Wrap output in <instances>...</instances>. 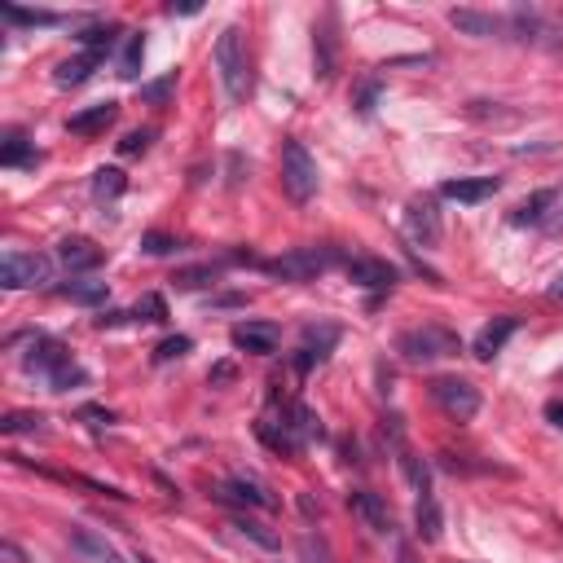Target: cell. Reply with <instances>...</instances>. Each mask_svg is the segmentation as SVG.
<instances>
[{"label":"cell","instance_id":"cell-15","mask_svg":"<svg viewBox=\"0 0 563 563\" xmlns=\"http://www.w3.org/2000/svg\"><path fill=\"white\" fill-rule=\"evenodd\" d=\"M66 542H71V550H75V559H80V563H124V555H119V550L110 546L102 533H93V528H71V533H66Z\"/></svg>","mask_w":563,"mask_h":563},{"label":"cell","instance_id":"cell-35","mask_svg":"<svg viewBox=\"0 0 563 563\" xmlns=\"http://www.w3.org/2000/svg\"><path fill=\"white\" fill-rule=\"evenodd\" d=\"M0 432H5V436L44 432V418H40V414H5V418H0Z\"/></svg>","mask_w":563,"mask_h":563},{"label":"cell","instance_id":"cell-45","mask_svg":"<svg viewBox=\"0 0 563 563\" xmlns=\"http://www.w3.org/2000/svg\"><path fill=\"white\" fill-rule=\"evenodd\" d=\"M234 379V366H229V361H220V366L212 370V383H229Z\"/></svg>","mask_w":563,"mask_h":563},{"label":"cell","instance_id":"cell-25","mask_svg":"<svg viewBox=\"0 0 563 563\" xmlns=\"http://www.w3.org/2000/svg\"><path fill=\"white\" fill-rule=\"evenodd\" d=\"M550 207H555V190H537L533 198H524L520 207H515V216H511V225H546V216H550Z\"/></svg>","mask_w":563,"mask_h":563},{"label":"cell","instance_id":"cell-2","mask_svg":"<svg viewBox=\"0 0 563 563\" xmlns=\"http://www.w3.org/2000/svg\"><path fill=\"white\" fill-rule=\"evenodd\" d=\"M216 58V71H220V84H225V97L229 102H247L251 97V58H247V40H242V27H225L212 49Z\"/></svg>","mask_w":563,"mask_h":563},{"label":"cell","instance_id":"cell-14","mask_svg":"<svg viewBox=\"0 0 563 563\" xmlns=\"http://www.w3.org/2000/svg\"><path fill=\"white\" fill-rule=\"evenodd\" d=\"M335 344H339V326H308L304 344H300V352H295V370L308 374L313 366H322Z\"/></svg>","mask_w":563,"mask_h":563},{"label":"cell","instance_id":"cell-34","mask_svg":"<svg viewBox=\"0 0 563 563\" xmlns=\"http://www.w3.org/2000/svg\"><path fill=\"white\" fill-rule=\"evenodd\" d=\"M401 471H405V480L414 484V493H432V471L423 467V458L401 454Z\"/></svg>","mask_w":563,"mask_h":563},{"label":"cell","instance_id":"cell-43","mask_svg":"<svg viewBox=\"0 0 563 563\" xmlns=\"http://www.w3.org/2000/svg\"><path fill=\"white\" fill-rule=\"evenodd\" d=\"M374 97H379V84H366V88H361V97H357V110H361V115H370V110H374Z\"/></svg>","mask_w":563,"mask_h":563},{"label":"cell","instance_id":"cell-11","mask_svg":"<svg viewBox=\"0 0 563 563\" xmlns=\"http://www.w3.org/2000/svg\"><path fill=\"white\" fill-rule=\"evenodd\" d=\"M502 190V176H454V181L440 185V198L449 203H462V207H476L484 198H493Z\"/></svg>","mask_w":563,"mask_h":563},{"label":"cell","instance_id":"cell-9","mask_svg":"<svg viewBox=\"0 0 563 563\" xmlns=\"http://www.w3.org/2000/svg\"><path fill=\"white\" fill-rule=\"evenodd\" d=\"M405 234H410L418 247H436L440 242V212L432 198H410V207H405Z\"/></svg>","mask_w":563,"mask_h":563},{"label":"cell","instance_id":"cell-37","mask_svg":"<svg viewBox=\"0 0 563 563\" xmlns=\"http://www.w3.org/2000/svg\"><path fill=\"white\" fill-rule=\"evenodd\" d=\"M300 563H335V559H330V550H326L322 537L304 533V537H300Z\"/></svg>","mask_w":563,"mask_h":563},{"label":"cell","instance_id":"cell-10","mask_svg":"<svg viewBox=\"0 0 563 563\" xmlns=\"http://www.w3.org/2000/svg\"><path fill=\"white\" fill-rule=\"evenodd\" d=\"M216 498H220V502H234V506H247V511H278V498H273L264 484L247 480V476L225 480V484L216 489Z\"/></svg>","mask_w":563,"mask_h":563},{"label":"cell","instance_id":"cell-3","mask_svg":"<svg viewBox=\"0 0 563 563\" xmlns=\"http://www.w3.org/2000/svg\"><path fill=\"white\" fill-rule=\"evenodd\" d=\"M458 335L445 326H414L396 339V352H401L410 366H427V361H440V357H458Z\"/></svg>","mask_w":563,"mask_h":563},{"label":"cell","instance_id":"cell-26","mask_svg":"<svg viewBox=\"0 0 563 563\" xmlns=\"http://www.w3.org/2000/svg\"><path fill=\"white\" fill-rule=\"evenodd\" d=\"M88 190H93L97 203H115V198L128 190V176L119 172V168H97V172H93V185H88Z\"/></svg>","mask_w":563,"mask_h":563},{"label":"cell","instance_id":"cell-7","mask_svg":"<svg viewBox=\"0 0 563 563\" xmlns=\"http://www.w3.org/2000/svg\"><path fill=\"white\" fill-rule=\"evenodd\" d=\"M449 27L476 40H515V14H484V9H449Z\"/></svg>","mask_w":563,"mask_h":563},{"label":"cell","instance_id":"cell-5","mask_svg":"<svg viewBox=\"0 0 563 563\" xmlns=\"http://www.w3.org/2000/svg\"><path fill=\"white\" fill-rule=\"evenodd\" d=\"M322 176H317V159L304 150V141H286L282 146V190L291 203H308L317 194Z\"/></svg>","mask_w":563,"mask_h":563},{"label":"cell","instance_id":"cell-47","mask_svg":"<svg viewBox=\"0 0 563 563\" xmlns=\"http://www.w3.org/2000/svg\"><path fill=\"white\" fill-rule=\"evenodd\" d=\"M550 295H555V300H563V273L555 278V286H550Z\"/></svg>","mask_w":563,"mask_h":563},{"label":"cell","instance_id":"cell-6","mask_svg":"<svg viewBox=\"0 0 563 563\" xmlns=\"http://www.w3.org/2000/svg\"><path fill=\"white\" fill-rule=\"evenodd\" d=\"M53 278L49 256H36V251H5L0 260V286L5 291H27V286H44Z\"/></svg>","mask_w":563,"mask_h":563},{"label":"cell","instance_id":"cell-39","mask_svg":"<svg viewBox=\"0 0 563 563\" xmlns=\"http://www.w3.org/2000/svg\"><path fill=\"white\" fill-rule=\"evenodd\" d=\"M150 141H154V132H150V128H146V132H128V137L119 141V154H128V159H132V154H146V150H150Z\"/></svg>","mask_w":563,"mask_h":563},{"label":"cell","instance_id":"cell-18","mask_svg":"<svg viewBox=\"0 0 563 563\" xmlns=\"http://www.w3.org/2000/svg\"><path fill=\"white\" fill-rule=\"evenodd\" d=\"M115 119H119V102H97V106H88L80 115L66 119V132H71V137H102Z\"/></svg>","mask_w":563,"mask_h":563},{"label":"cell","instance_id":"cell-27","mask_svg":"<svg viewBox=\"0 0 563 563\" xmlns=\"http://www.w3.org/2000/svg\"><path fill=\"white\" fill-rule=\"evenodd\" d=\"M0 18L18 22V27H58L62 22V14H53V9H18V5H0Z\"/></svg>","mask_w":563,"mask_h":563},{"label":"cell","instance_id":"cell-23","mask_svg":"<svg viewBox=\"0 0 563 563\" xmlns=\"http://www.w3.org/2000/svg\"><path fill=\"white\" fill-rule=\"evenodd\" d=\"M414 524H418V537H423V542H440V533H445V515H440L436 493H418Z\"/></svg>","mask_w":563,"mask_h":563},{"label":"cell","instance_id":"cell-17","mask_svg":"<svg viewBox=\"0 0 563 563\" xmlns=\"http://www.w3.org/2000/svg\"><path fill=\"white\" fill-rule=\"evenodd\" d=\"M348 278L357 286H366V291H392V286H396V269L388 260L357 256V260H348Z\"/></svg>","mask_w":563,"mask_h":563},{"label":"cell","instance_id":"cell-28","mask_svg":"<svg viewBox=\"0 0 563 563\" xmlns=\"http://www.w3.org/2000/svg\"><path fill=\"white\" fill-rule=\"evenodd\" d=\"M234 533L247 537V542H256L260 550H282V537L273 533V528H264L260 520H251V515H238V520H234Z\"/></svg>","mask_w":563,"mask_h":563},{"label":"cell","instance_id":"cell-41","mask_svg":"<svg viewBox=\"0 0 563 563\" xmlns=\"http://www.w3.org/2000/svg\"><path fill=\"white\" fill-rule=\"evenodd\" d=\"M75 418H84L88 427H110V423H115V414H110V410H102V405H84V410L75 414Z\"/></svg>","mask_w":563,"mask_h":563},{"label":"cell","instance_id":"cell-40","mask_svg":"<svg viewBox=\"0 0 563 563\" xmlns=\"http://www.w3.org/2000/svg\"><path fill=\"white\" fill-rule=\"evenodd\" d=\"M172 247H176V238H168V234H146L141 238V251H146V256H168Z\"/></svg>","mask_w":563,"mask_h":563},{"label":"cell","instance_id":"cell-22","mask_svg":"<svg viewBox=\"0 0 563 563\" xmlns=\"http://www.w3.org/2000/svg\"><path fill=\"white\" fill-rule=\"evenodd\" d=\"M36 163H40V150L27 141V132L9 128L5 146H0V168H36Z\"/></svg>","mask_w":563,"mask_h":563},{"label":"cell","instance_id":"cell-19","mask_svg":"<svg viewBox=\"0 0 563 563\" xmlns=\"http://www.w3.org/2000/svg\"><path fill=\"white\" fill-rule=\"evenodd\" d=\"M256 436L273 449V454H286V458L304 449V440L295 436V427H291V418H286V414H282V418H260V423H256Z\"/></svg>","mask_w":563,"mask_h":563},{"label":"cell","instance_id":"cell-16","mask_svg":"<svg viewBox=\"0 0 563 563\" xmlns=\"http://www.w3.org/2000/svg\"><path fill=\"white\" fill-rule=\"evenodd\" d=\"M515 330H520V317H511V313L493 317V322L484 326V330H480L476 339H471V352H476L480 361H493V357H498V352L506 348V339H511Z\"/></svg>","mask_w":563,"mask_h":563},{"label":"cell","instance_id":"cell-42","mask_svg":"<svg viewBox=\"0 0 563 563\" xmlns=\"http://www.w3.org/2000/svg\"><path fill=\"white\" fill-rule=\"evenodd\" d=\"M546 229H555V234L563 229V185L555 190V207H550V216H546Z\"/></svg>","mask_w":563,"mask_h":563},{"label":"cell","instance_id":"cell-33","mask_svg":"<svg viewBox=\"0 0 563 563\" xmlns=\"http://www.w3.org/2000/svg\"><path fill=\"white\" fill-rule=\"evenodd\" d=\"M132 317L137 322H150V326H159V322H168V304H163V295H141L137 304H132Z\"/></svg>","mask_w":563,"mask_h":563},{"label":"cell","instance_id":"cell-29","mask_svg":"<svg viewBox=\"0 0 563 563\" xmlns=\"http://www.w3.org/2000/svg\"><path fill=\"white\" fill-rule=\"evenodd\" d=\"M286 418H291V427H295V436H300V440H304V445H308V440H322V436H326V427H322V418H317L313 410H308V405H300V401H295V405H291V410H286Z\"/></svg>","mask_w":563,"mask_h":563},{"label":"cell","instance_id":"cell-8","mask_svg":"<svg viewBox=\"0 0 563 563\" xmlns=\"http://www.w3.org/2000/svg\"><path fill=\"white\" fill-rule=\"evenodd\" d=\"M432 396H436L440 410L454 418V423H471V418L480 414V392L471 388L467 379H449V374H445V379L432 383Z\"/></svg>","mask_w":563,"mask_h":563},{"label":"cell","instance_id":"cell-1","mask_svg":"<svg viewBox=\"0 0 563 563\" xmlns=\"http://www.w3.org/2000/svg\"><path fill=\"white\" fill-rule=\"evenodd\" d=\"M22 366L31 374H40L44 383H49V392H71V388H84L88 374L75 366L71 348L62 344V339H49V335H36L27 348V357H22Z\"/></svg>","mask_w":563,"mask_h":563},{"label":"cell","instance_id":"cell-20","mask_svg":"<svg viewBox=\"0 0 563 563\" xmlns=\"http://www.w3.org/2000/svg\"><path fill=\"white\" fill-rule=\"evenodd\" d=\"M102 256H106V251L97 247L93 238H62V242H58V260H62L71 273L97 269V264H102Z\"/></svg>","mask_w":563,"mask_h":563},{"label":"cell","instance_id":"cell-32","mask_svg":"<svg viewBox=\"0 0 563 563\" xmlns=\"http://www.w3.org/2000/svg\"><path fill=\"white\" fill-rule=\"evenodd\" d=\"M220 269H225V264H198V269H181L172 282L185 286V291H198V286H212L220 278Z\"/></svg>","mask_w":563,"mask_h":563},{"label":"cell","instance_id":"cell-31","mask_svg":"<svg viewBox=\"0 0 563 563\" xmlns=\"http://www.w3.org/2000/svg\"><path fill=\"white\" fill-rule=\"evenodd\" d=\"M141 58H146V36H141V31H128V40H124V58H119V75H124V80H137Z\"/></svg>","mask_w":563,"mask_h":563},{"label":"cell","instance_id":"cell-24","mask_svg":"<svg viewBox=\"0 0 563 563\" xmlns=\"http://www.w3.org/2000/svg\"><path fill=\"white\" fill-rule=\"evenodd\" d=\"M124 36V27L119 22H97V27H84V31H75V44H84V53H106L115 49V40Z\"/></svg>","mask_w":563,"mask_h":563},{"label":"cell","instance_id":"cell-4","mask_svg":"<svg viewBox=\"0 0 563 563\" xmlns=\"http://www.w3.org/2000/svg\"><path fill=\"white\" fill-rule=\"evenodd\" d=\"M335 260L339 256L330 247H295L278 260H260V269L269 273V278H282V282H313V278H322Z\"/></svg>","mask_w":563,"mask_h":563},{"label":"cell","instance_id":"cell-13","mask_svg":"<svg viewBox=\"0 0 563 563\" xmlns=\"http://www.w3.org/2000/svg\"><path fill=\"white\" fill-rule=\"evenodd\" d=\"M229 339H234V348L251 352V357H269V352H278L282 330L273 322H238L234 330H229Z\"/></svg>","mask_w":563,"mask_h":563},{"label":"cell","instance_id":"cell-36","mask_svg":"<svg viewBox=\"0 0 563 563\" xmlns=\"http://www.w3.org/2000/svg\"><path fill=\"white\" fill-rule=\"evenodd\" d=\"M194 348V339L190 335H172V339H163L159 348H154V366H163V361H176V357H185V352Z\"/></svg>","mask_w":563,"mask_h":563},{"label":"cell","instance_id":"cell-12","mask_svg":"<svg viewBox=\"0 0 563 563\" xmlns=\"http://www.w3.org/2000/svg\"><path fill=\"white\" fill-rule=\"evenodd\" d=\"M348 511L357 515V520H366L374 533H383V537H392L396 533V520H392V511H388V502L379 498V493H370V489H352L348 493Z\"/></svg>","mask_w":563,"mask_h":563},{"label":"cell","instance_id":"cell-30","mask_svg":"<svg viewBox=\"0 0 563 563\" xmlns=\"http://www.w3.org/2000/svg\"><path fill=\"white\" fill-rule=\"evenodd\" d=\"M58 295L62 300H71V304H102L106 295H110V286L106 282H66V286H58Z\"/></svg>","mask_w":563,"mask_h":563},{"label":"cell","instance_id":"cell-44","mask_svg":"<svg viewBox=\"0 0 563 563\" xmlns=\"http://www.w3.org/2000/svg\"><path fill=\"white\" fill-rule=\"evenodd\" d=\"M546 418L563 432V401H550V405H546Z\"/></svg>","mask_w":563,"mask_h":563},{"label":"cell","instance_id":"cell-21","mask_svg":"<svg viewBox=\"0 0 563 563\" xmlns=\"http://www.w3.org/2000/svg\"><path fill=\"white\" fill-rule=\"evenodd\" d=\"M102 66V53H75V58L58 62V71H53V84L58 88H80L93 80V71Z\"/></svg>","mask_w":563,"mask_h":563},{"label":"cell","instance_id":"cell-46","mask_svg":"<svg viewBox=\"0 0 563 563\" xmlns=\"http://www.w3.org/2000/svg\"><path fill=\"white\" fill-rule=\"evenodd\" d=\"M5 559H9V563H22V550H18L14 542H5Z\"/></svg>","mask_w":563,"mask_h":563},{"label":"cell","instance_id":"cell-38","mask_svg":"<svg viewBox=\"0 0 563 563\" xmlns=\"http://www.w3.org/2000/svg\"><path fill=\"white\" fill-rule=\"evenodd\" d=\"M172 88H176V75H163V80H154V84H146V88H141V97H146L150 106H163V102H168V93H172Z\"/></svg>","mask_w":563,"mask_h":563}]
</instances>
